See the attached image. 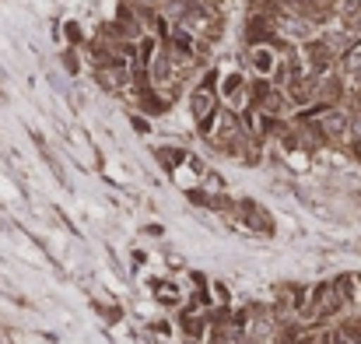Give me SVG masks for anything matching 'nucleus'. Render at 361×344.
<instances>
[{"label": "nucleus", "mask_w": 361, "mask_h": 344, "mask_svg": "<svg viewBox=\"0 0 361 344\" xmlns=\"http://www.w3.org/2000/svg\"><path fill=\"white\" fill-rule=\"evenodd\" d=\"M147 334H151L154 341L172 344V338H176V324H172L169 316H158V320H151V324H147Z\"/></svg>", "instance_id": "f8f14e48"}, {"label": "nucleus", "mask_w": 361, "mask_h": 344, "mask_svg": "<svg viewBox=\"0 0 361 344\" xmlns=\"http://www.w3.org/2000/svg\"><path fill=\"white\" fill-rule=\"evenodd\" d=\"M60 64H63V71H67L71 78H78V74H81V67H85V57H81L78 49L63 46V49H60Z\"/></svg>", "instance_id": "2eb2a0df"}, {"label": "nucleus", "mask_w": 361, "mask_h": 344, "mask_svg": "<svg viewBox=\"0 0 361 344\" xmlns=\"http://www.w3.org/2000/svg\"><path fill=\"white\" fill-rule=\"evenodd\" d=\"M312 4H316V7H319V11H326V14H337V11H341V4H344V0H312Z\"/></svg>", "instance_id": "6ab92c4d"}, {"label": "nucleus", "mask_w": 361, "mask_h": 344, "mask_svg": "<svg viewBox=\"0 0 361 344\" xmlns=\"http://www.w3.org/2000/svg\"><path fill=\"white\" fill-rule=\"evenodd\" d=\"M337 25L344 32H351L355 39H361V7H351V11H341L337 14Z\"/></svg>", "instance_id": "ddd939ff"}, {"label": "nucleus", "mask_w": 361, "mask_h": 344, "mask_svg": "<svg viewBox=\"0 0 361 344\" xmlns=\"http://www.w3.org/2000/svg\"><path fill=\"white\" fill-rule=\"evenodd\" d=\"M239 35H242V49L245 46H274L277 42L274 18H267V14H245Z\"/></svg>", "instance_id": "423d86ee"}, {"label": "nucleus", "mask_w": 361, "mask_h": 344, "mask_svg": "<svg viewBox=\"0 0 361 344\" xmlns=\"http://www.w3.org/2000/svg\"><path fill=\"white\" fill-rule=\"evenodd\" d=\"M348 81L344 74L334 67L326 74H316V106L319 109H334V106H344V95H348Z\"/></svg>", "instance_id": "39448f33"}, {"label": "nucleus", "mask_w": 361, "mask_h": 344, "mask_svg": "<svg viewBox=\"0 0 361 344\" xmlns=\"http://www.w3.org/2000/svg\"><path fill=\"white\" fill-rule=\"evenodd\" d=\"M218 78H221V71H218V64H214V67H207V71L190 85V92H186V113H190V119H193V126H197L200 137L211 130L214 116L221 109V102H218Z\"/></svg>", "instance_id": "f257e3e1"}, {"label": "nucleus", "mask_w": 361, "mask_h": 344, "mask_svg": "<svg viewBox=\"0 0 361 344\" xmlns=\"http://www.w3.org/2000/svg\"><path fill=\"white\" fill-rule=\"evenodd\" d=\"M316 123H319V130H323L330 151H344V148H348V141H351V113H348V109H341V106L319 109V113H316Z\"/></svg>", "instance_id": "7ed1b4c3"}, {"label": "nucleus", "mask_w": 361, "mask_h": 344, "mask_svg": "<svg viewBox=\"0 0 361 344\" xmlns=\"http://www.w3.org/2000/svg\"><path fill=\"white\" fill-rule=\"evenodd\" d=\"M298 53H302V64H305L309 74H326V71L337 67V57L330 53V46L323 42V35H312L309 42H302Z\"/></svg>", "instance_id": "0eeeda50"}, {"label": "nucleus", "mask_w": 361, "mask_h": 344, "mask_svg": "<svg viewBox=\"0 0 361 344\" xmlns=\"http://www.w3.org/2000/svg\"><path fill=\"white\" fill-rule=\"evenodd\" d=\"M274 64H277L274 46H245L242 49V71H249V78H270Z\"/></svg>", "instance_id": "6e6552de"}, {"label": "nucleus", "mask_w": 361, "mask_h": 344, "mask_svg": "<svg viewBox=\"0 0 361 344\" xmlns=\"http://www.w3.org/2000/svg\"><path fill=\"white\" fill-rule=\"evenodd\" d=\"M361 137V113H351V141Z\"/></svg>", "instance_id": "aec40b11"}, {"label": "nucleus", "mask_w": 361, "mask_h": 344, "mask_svg": "<svg viewBox=\"0 0 361 344\" xmlns=\"http://www.w3.org/2000/svg\"><path fill=\"white\" fill-rule=\"evenodd\" d=\"M232 225L252 232V235H274V232H277L274 215H270L259 201H252V197H242L239 201V208H235V222H232Z\"/></svg>", "instance_id": "20e7f679"}, {"label": "nucleus", "mask_w": 361, "mask_h": 344, "mask_svg": "<svg viewBox=\"0 0 361 344\" xmlns=\"http://www.w3.org/2000/svg\"><path fill=\"white\" fill-rule=\"evenodd\" d=\"M172 324H176V334H179V338L200 341V344H204L207 331H211V327H207V316H204V313H193V309H186V306L176 309V320H172Z\"/></svg>", "instance_id": "1a4fd4ad"}, {"label": "nucleus", "mask_w": 361, "mask_h": 344, "mask_svg": "<svg viewBox=\"0 0 361 344\" xmlns=\"http://www.w3.org/2000/svg\"><path fill=\"white\" fill-rule=\"evenodd\" d=\"M151 292H154L158 306H165V309H179V306L186 302V295L179 292V285H176V281H169V278H161V281H151Z\"/></svg>", "instance_id": "9b49d317"}, {"label": "nucleus", "mask_w": 361, "mask_h": 344, "mask_svg": "<svg viewBox=\"0 0 361 344\" xmlns=\"http://www.w3.org/2000/svg\"><path fill=\"white\" fill-rule=\"evenodd\" d=\"M130 126H133L137 134H151V119L140 113H130Z\"/></svg>", "instance_id": "f3484780"}, {"label": "nucleus", "mask_w": 361, "mask_h": 344, "mask_svg": "<svg viewBox=\"0 0 361 344\" xmlns=\"http://www.w3.org/2000/svg\"><path fill=\"white\" fill-rule=\"evenodd\" d=\"M344 155H348L351 162H358V165H361V137H358V141H348V148H344Z\"/></svg>", "instance_id": "a211bd4d"}, {"label": "nucleus", "mask_w": 361, "mask_h": 344, "mask_svg": "<svg viewBox=\"0 0 361 344\" xmlns=\"http://www.w3.org/2000/svg\"><path fill=\"white\" fill-rule=\"evenodd\" d=\"M144 235H165V229H161V225H147V229H144Z\"/></svg>", "instance_id": "412c9836"}, {"label": "nucleus", "mask_w": 361, "mask_h": 344, "mask_svg": "<svg viewBox=\"0 0 361 344\" xmlns=\"http://www.w3.org/2000/svg\"><path fill=\"white\" fill-rule=\"evenodd\" d=\"M63 42H67L71 49H81V46L88 42V35H85L81 21H63Z\"/></svg>", "instance_id": "4468645a"}, {"label": "nucleus", "mask_w": 361, "mask_h": 344, "mask_svg": "<svg viewBox=\"0 0 361 344\" xmlns=\"http://www.w3.org/2000/svg\"><path fill=\"white\" fill-rule=\"evenodd\" d=\"M207 292H211V302H214V306H235V302H232V288H228L225 281H211Z\"/></svg>", "instance_id": "dca6fc26"}, {"label": "nucleus", "mask_w": 361, "mask_h": 344, "mask_svg": "<svg viewBox=\"0 0 361 344\" xmlns=\"http://www.w3.org/2000/svg\"><path fill=\"white\" fill-rule=\"evenodd\" d=\"M249 71H242V67H232V71H221V78H218V102L225 106V109H232V113H242L245 106H249Z\"/></svg>", "instance_id": "f03ea898"}, {"label": "nucleus", "mask_w": 361, "mask_h": 344, "mask_svg": "<svg viewBox=\"0 0 361 344\" xmlns=\"http://www.w3.org/2000/svg\"><path fill=\"white\" fill-rule=\"evenodd\" d=\"M186 148H179V144H158L154 148V162L165 169V172H179L183 165H186Z\"/></svg>", "instance_id": "9d476101"}]
</instances>
